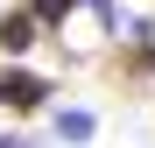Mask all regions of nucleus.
Masks as SVG:
<instances>
[{"instance_id":"obj_3","label":"nucleus","mask_w":155,"mask_h":148,"mask_svg":"<svg viewBox=\"0 0 155 148\" xmlns=\"http://www.w3.org/2000/svg\"><path fill=\"white\" fill-rule=\"evenodd\" d=\"M92 134H99V120H92L85 106H64V113H57V141H92Z\"/></svg>"},{"instance_id":"obj_2","label":"nucleus","mask_w":155,"mask_h":148,"mask_svg":"<svg viewBox=\"0 0 155 148\" xmlns=\"http://www.w3.org/2000/svg\"><path fill=\"white\" fill-rule=\"evenodd\" d=\"M35 28H42V14H35V7H14V14H0V57H21V49L35 42Z\"/></svg>"},{"instance_id":"obj_1","label":"nucleus","mask_w":155,"mask_h":148,"mask_svg":"<svg viewBox=\"0 0 155 148\" xmlns=\"http://www.w3.org/2000/svg\"><path fill=\"white\" fill-rule=\"evenodd\" d=\"M42 99H49V85L35 78V71H21V64L0 71V106H7V113H35Z\"/></svg>"},{"instance_id":"obj_7","label":"nucleus","mask_w":155,"mask_h":148,"mask_svg":"<svg viewBox=\"0 0 155 148\" xmlns=\"http://www.w3.org/2000/svg\"><path fill=\"white\" fill-rule=\"evenodd\" d=\"M141 64H148V71H155V42H148V49H141Z\"/></svg>"},{"instance_id":"obj_6","label":"nucleus","mask_w":155,"mask_h":148,"mask_svg":"<svg viewBox=\"0 0 155 148\" xmlns=\"http://www.w3.org/2000/svg\"><path fill=\"white\" fill-rule=\"evenodd\" d=\"M0 148H35V141L28 134H0Z\"/></svg>"},{"instance_id":"obj_4","label":"nucleus","mask_w":155,"mask_h":148,"mask_svg":"<svg viewBox=\"0 0 155 148\" xmlns=\"http://www.w3.org/2000/svg\"><path fill=\"white\" fill-rule=\"evenodd\" d=\"M71 7H78V0H35V14H42V28H64V21H71Z\"/></svg>"},{"instance_id":"obj_5","label":"nucleus","mask_w":155,"mask_h":148,"mask_svg":"<svg viewBox=\"0 0 155 148\" xmlns=\"http://www.w3.org/2000/svg\"><path fill=\"white\" fill-rule=\"evenodd\" d=\"M85 7H92V21H99L106 35H120V0H85Z\"/></svg>"}]
</instances>
